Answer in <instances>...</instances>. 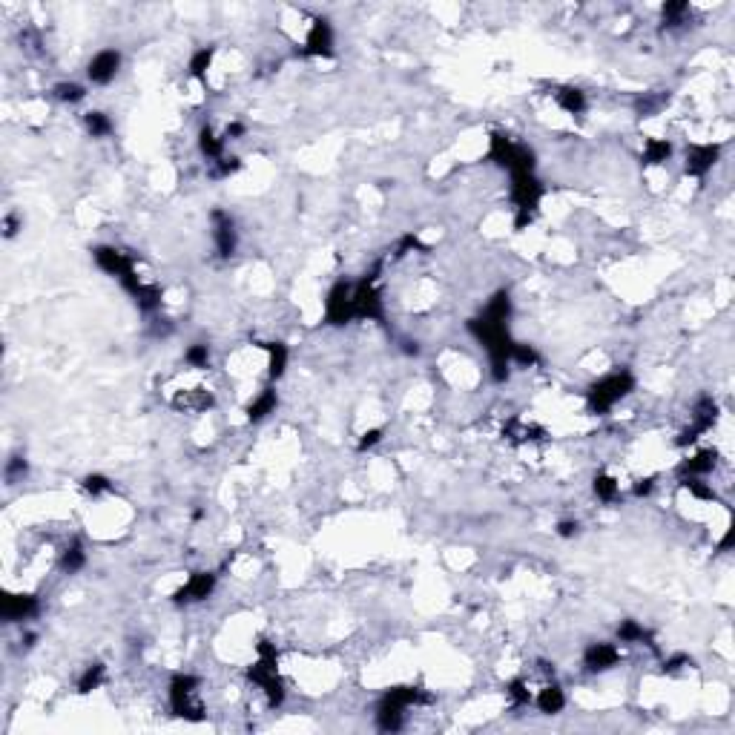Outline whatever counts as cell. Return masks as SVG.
<instances>
[{"mask_svg": "<svg viewBox=\"0 0 735 735\" xmlns=\"http://www.w3.org/2000/svg\"><path fill=\"white\" fill-rule=\"evenodd\" d=\"M632 377L626 374V371H621V374H609V377H603L592 391H589V408L592 411H598V414H606L609 408H615L623 396L632 391Z\"/></svg>", "mask_w": 735, "mask_h": 735, "instance_id": "1", "label": "cell"}, {"mask_svg": "<svg viewBox=\"0 0 735 735\" xmlns=\"http://www.w3.org/2000/svg\"><path fill=\"white\" fill-rule=\"evenodd\" d=\"M198 681L190 675H175L170 684V703L181 718H201V703H198Z\"/></svg>", "mask_w": 735, "mask_h": 735, "instance_id": "2", "label": "cell"}, {"mask_svg": "<svg viewBox=\"0 0 735 735\" xmlns=\"http://www.w3.org/2000/svg\"><path fill=\"white\" fill-rule=\"evenodd\" d=\"M304 55H311V58H330L333 55V32H330L328 20H316L311 26L308 38H304Z\"/></svg>", "mask_w": 735, "mask_h": 735, "instance_id": "3", "label": "cell"}, {"mask_svg": "<svg viewBox=\"0 0 735 735\" xmlns=\"http://www.w3.org/2000/svg\"><path fill=\"white\" fill-rule=\"evenodd\" d=\"M118 67H121V55L115 49H104L98 52L95 58L89 60V81L92 83H109L115 75H118Z\"/></svg>", "mask_w": 735, "mask_h": 735, "instance_id": "4", "label": "cell"}, {"mask_svg": "<svg viewBox=\"0 0 735 735\" xmlns=\"http://www.w3.org/2000/svg\"><path fill=\"white\" fill-rule=\"evenodd\" d=\"M213 238H216V248L224 259L236 253V224L222 210L213 213Z\"/></svg>", "mask_w": 735, "mask_h": 735, "instance_id": "5", "label": "cell"}, {"mask_svg": "<svg viewBox=\"0 0 735 735\" xmlns=\"http://www.w3.org/2000/svg\"><path fill=\"white\" fill-rule=\"evenodd\" d=\"M618 658H621V652H618L615 643H592L584 655V663H586L589 672H603V669L615 666Z\"/></svg>", "mask_w": 735, "mask_h": 735, "instance_id": "6", "label": "cell"}, {"mask_svg": "<svg viewBox=\"0 0 735 735\" xmlns=\"http://www.w3.org/2000/svg\"><path fill=\"white\" fill-rule=\"evenodd\" d=\"M718 161V147L715 144H701L687 152V173L689 175H707Z\"/></svg>", "mask_w": 735, "mask_h": 735, "instance_id": "7", "label": "cell"}, {"mask_svg": "<svg viewBox=\"0 0 735 735\" xmlns=\"http://www.w3.org/2000/svg\"><path fill=\"white\" fill-rule=\"evenodd\" d=\"M213 586H216V577L207 574V572H198V574H193V577L187 580V584H184V586L175 592V600H178V603L204 600V598L213 592Z\"/></svg>", "mask_w": 735, "mask_h": 735, "instance_id": "8", "label": "cell"}, {"mask_svg": "<svg viewBox=\"0 0 735 735\" xmlns=\"http://www.w3.org/2000/svg\"><path fill=\"white\" fill-rule=\"evenodd\" d=\"M38 612V600L32 598V595H12V598H6V603H4V618L9 621V623H15V621H29Z\"/></svg>", "mask_w": 735, "mask_h": 735, "instance_id": "9", "label": "cell"}, {"mask_svg": "<svg viewBox=\"0 0 735 735\" xmlns=\"http://www.w3.org/2000/svg\"><path fill=\"white\" fill-rule=\"evenodd\" d=\"M534 703H537V710H540V713H546V715H555V713H560V710L566 707V695H563V689H560V687L548 684V687H543V689L537 692Z\"/></svg>", "mask_w": 735, "mask_h": 735, "instance_id": "10", "label": "cell"}, {"mask_svg": "<svg viewBox=\"0 0 735 735\" xmlns=\"http://www.w3.org/2000/svg\"><path fill=\"white\" fill-rule=\"evenodd\" d=\"M506 437L508 440H514V443H534V440H540L543 437V431L537 425H532V422H523V419H511L508 425H506Z\"/></svg>", "mask_w": 735, "mask_h": 735, "instance_id": "11", "label": "cell"}, {"mask_svg": "<svg viewBox=\"0 0 735 735\" xmlns=\"http://www.w3.org/2000/svg\"><path fill=\"white\" fill-rule=\"evenodd\" d=\"M198 147L201 152L210 159V161H219L224 156V138H219L216 133H213V127H201L198 133Z\"/></svg>", "mask_w": 735, "mask_h": 735, "instance_id": "12", "label": "cell"}, {"mask_svg": "<svg viewBox=\"0 0 735 735\" xmlns=\"http://www.w3.org/2000/svg\"><path fill=\"white\" fill-rule=\"evenodd\" d=\"M713 466H715V451H698L692 459H687L681 471L689 477H701V474H710Z\"/></svg>", "mask_w": 735, "mask_h": 735, "instance_id": "13", "label": "cell"}, {"mask_svg": "<svg viewBox=\"0 0 735 735\" xmlns=\"http://www.w3.org/2000/svg\"><path fill=\"white\" fill-rule=\"evenodd\" d=\"M558 104L569 112V115H580L586 109V95L580 89H574V86H566V89H560L558 92Z\"/></svg>", "mask_w": 735, "mask_h": 735, "instance_id": "14", "label": "cell"}, {"mask_svg": "<svg viewBox=\"0 0 735 735\" xmlns=\"http://www.w3.org/2000/svg\"><path fill=\"white\" fill-rule=\"evenodd\" d=\"M83 563H86V551H83V546H81V543H72V546H67V548H64V555H60V566H64V572H67V574H75V572H81V569H83Z\"/></svg>", "mask_w": 735, "mask_h": 735, "instance_id": "15", "label": "cell"}, {"mask_svg": "<svg viewBox=\"0 0 735 735\" xmlns=\"http://www.w3.org/2000/svg\"><path fill=\"white\" fill-rule=\"evenodd\" d=\"M276 408V391L273 388H264L256 400L248 405V417L250 419H262V417H267L270 411Z\"/></svg>", "mask_w": 735, "mask_h": 735, "instance_id": "16", "label": "cell"}, {"mask_svg": "<svg viewBox=\"0 0 735 735\" xmlns=\"http://www.w3.org/2000/svg\"><path fill=\"white\" fill-rule=\"evenodd\" d=\"M595 494L603 500V503H612V500H618L621 494V485L615 477H609V474H598L595 477Z\"/></svg>", "mask_w": 735, "mask_h": 735, "instance_id": "17", "label": "cell"}, {"mask_svg": "<svg viewBox=\"0 0 735 735\" xmlns=\"http://www.w3.org/2000/svg\"><path fill=\"white\" fill-rule=\"evenodd\" d=\"M672 156V144L669 141H661V138H652L647 141V149H643V159H647V164H661Z\"/></svg>", "mask_w": 735, "mask_h": 735, "instance_id": "18", "label": "cell"}, {"mask_svg": "<svg viewBox=\"0 0 735 735\" xmlns=\"http://www.w3.org/2000/svg\"><path fill=\"white\" fill-rule=\"evenodd\" d=\"M86 130L92 133V138H104L112 133V121L104 112H86Z\"/></svg>", "mask_w": 735, "mask_h": 735, "instance_id": "19", "label": "cell"}, {"mask_svg": "<svg viewBox=\"0 0 735 735\" xmlns=\"http://www.w3.org/2000/svg\"><path fill=\"white\" fill-rule=\"evenodd\" d=\"M83 95H86V89H83L81 83H69V81H64V83H58V86H55V98H58V101H64V104H78Z\"/></svg>", "mask_w": 735, "mask_h": 735, "instance_id": "20", "label": "cell"}, {"mask_svg": "<svg viewBox=\"0 0 735 735\" xmlns=\"http://www.w3.org/2000/svg\"><path fill=\"white\" fill-rule=\"evenodd\" d=\"M101 681H104V666H101V663L89 666V669L83 672V678L78 681V692H92V689H98Z\"/></svg>", "mask_w": 735, "mask_h": 735, "instance_id": "21", "label": "cell"}, {"mask_svg": "<svg viewBox=\"0 0 735 735\" xmlns=\"http://www.w3.org/2000/svg\"><path fill=\"white\" fill-rule=\"evenodd\" d=\"M618 638L623 643H643V640H647V629H643L640 623H635V621H623L621 629H618Z\"/></svg>", "mask_w": 735, "mask_h": 735, "instance_id": "22", "label": "cell"}, {"mask_svg": "<svg viewBox=\"0 0 735 735\" xmlns=\"http://www.w3.org/2000/svg\"><path fill=\"white\" fill-rule=\"evenodd\" d=\"M210 64H213V49H198V52L193 55V60H190V75H193V78H204L207 69H210Z\"/></svg>", "mask_w": 735, "mask_h": 735, "instance_id": "23", "label": "cell"}, {"mask_svg": "<svg viewBox=\"0 0 735 735\" xmlns=\"http://www.w3.org/2000/svg\"><path fill=\"white\" fill-rule=\"evenodd\" d=\"M285 365H288V351L285 345H270V377H282L285 374Z\"/></svg>", "mask_w": 735, "mask_h": 735, "instance_id": "24", "label": "cell"}, {"mask_svg": "<svg viewBox=\"0 0 735 735\" xmlns=\"http://www.w3.org/2000/svg\"><path fill=\"white\" fill-rule=\"evenodd\" d=\"M83 488H86V494L101 497L104 492H109V488H112V483H109L107 477H101V474H92V477L83 480Z\"/></svg>", "mask_w": 735, "mask_h": 735, "instance_id": "25", "label": "cell"}, {"mask_svg": "<svg viewBox=\"0 0 735 735\" xmlns=\"http://www.w3.org/2000/svg\"><path fill=\"white\" fill-rule=\"evenodd\" d=\"M184 359H187V365H193V368H207L210 351H207V345H190L187 353H184Z\"/></svg>", "mask_w": 735, "mask_h": 735, "instance_id": "26", "label": "cell"}, {"mask_svg": "<svg viewBox=\"0 0 735 735\" xmlns=\"http://www.w3.org/2000/svg\"><path fill=\"white\" fill-rule=\"evenodd\" d=\"M506 692H508V698H511V703H529V701H532V692H529V687H526V681H520V678H517V681H511Z\"/></svg>", "mask_w": 735, "mask_h": 735, "instance_id": "27", "label": "cell"}, {"mask_svg": "<svg viewBox=\"0 0 735 735\" xmlns=\"http://www.w3.org/2000/svg\"><path fill=\"white\" fill-rule=\"evenodd\" d=\"M379 440H382V431H379V428H371V431H365V434H362V440H359V448L365 451V448L377 445Z\"/></svg>", "mask_w": 735, "mask_h": 735, "instance_id": "28", "label": "cell"}, {"mask_svg": "<svg viewBox=\"0 0 735 735\" xmlns=\"http://www.w3.org/2000/svg\"><path fill=\"white\" fill-rule=\"evenodd\" d=\"M558 534H560V537H574V534H577V523H572V520H563V523H558Z\"/></svg>", "mask_w": 735, "mask_h": 735, "instance_id": "29", "label": "cell"}, {"mask_svg": "<svg viewBox=\"0 0 735 735\" xmlns=\"http://www.w3.org/2000/svg\"><path fill=\"white\" fill-rule=\"evenodd\" d=\"M15 474H26V463H15V459H12V463L6 466V477L15 480Z\"/></svg>", "mask_w": 735, "mask_h": 735, "instance_id": "30", "label": "cell"}, {"mask_svg": "<svg viewBox=\"0 0 735 735\" xmlns=\"http://www.w3.org/2000/svg\"><path fill=\"white\" fill-rule=\"evenodd\" d=\"M652 492V480H640L638 485H635V494L640 497V494H649Z\"/></svg>", "mask_w": 735, "mask_h": 735, "instance_id": "31", "label": "cell"}]
</instances>
